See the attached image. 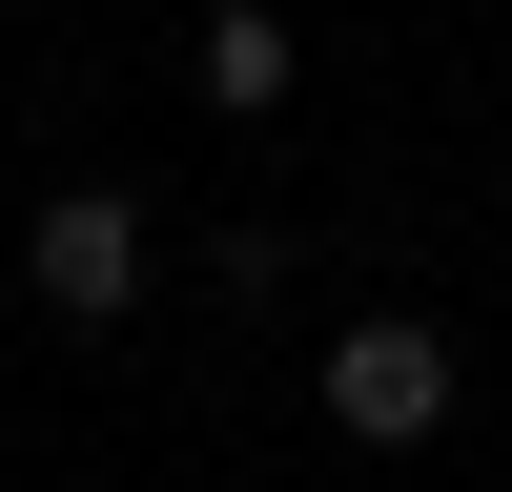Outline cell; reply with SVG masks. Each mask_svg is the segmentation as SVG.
Wrapping results in <instances>:
<instances>
[{"label":"cell","mask_w":512,"mask_h":492,"mask_svg":"<svg viewBox=\"0 0 512 492\" xmlns=\"http://www.w3.org/2000/svg\"><path fill=\"white\" fill-rule=\"evenodd\" d=\"M451 390H472V349H451L431 308H349V328H328V431H349V451H431Z\"/></svg>","instance_id":"cell-1"},{"label":"cell","mask_w":512,"mask_h":492,"mask_svg":"<svg viewBox=\"0 0 512 492\" xmlns=\"http://www.w3.org/2000/svg\"><path fill=\"white\" fill-rule=\"evenodd\" d=\"M21 287H41L62 328H123V308H144V205H123V185H41Z\"/></svg>","instance_id":"cell-2"},{"label":"cell","mask_w":512,"mask_h":492,"mask_svg":"<svg viewBox=\"0 0 512 492\" xmlns=\"http://www.w3.org/2000/svg\"><path fill=\"white\" fill-rule=\"evenodd\" d=\"M287 82H308L287 0H205V103H226V123H287Z\"/></svg>","instance_id":"cell-3"}]
</instances>
